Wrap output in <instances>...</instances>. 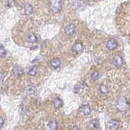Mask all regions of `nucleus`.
Returning <instances> with one entry per match:
<instances>
[{
  "mask_svg": "<svg viewBox=\"0 0 130 130\" xmlns=\"http://www.w3.org/2000/svg\"><path fill=\"white\" fill-rule=\"evenodd\" d=\"M5 78V75L3 73L0 72V81H2Z\"/></svg>",
  "mask_w": 130,
  "mask_h": 130,
  "instance_id": "4be33fe9",
  "label": "nucleus"
},
{
  "mask_svg": "<svg viewBox=\"0 0 130 130\" xmlns=\"http://www.w3.org/2000/svg\"><path fill=\"white\" fill-rule=\"evenodd\" d=\"M119 122L117 120H112L109 122V126L111 130H117L119 127Z\"/></svg>",
  "mask_w": 130,
  "mask_h": 130,
  "instance_id": "0eeeda50",
  "label": "nucleus"
},
{
  "mask_svg": "<svg viewBox=\"0 0 130 130\" xmlns=\"http://www.w3.org/2000/svg\"><path fill=\"white\" fill-rule=\"evenodd\" d=\"M100 91L101 92V93L102 94H107L108 92H109V89L107 87V86L104 85H101L100 87Z\"/></svg>",
  "mask_w": 130,
  "mask_h": 130,
  "instance_id": "dca6fc26",
  "label": "nucleus"
},
{
  "mask_svg": "<svg viewBox=\"0 0 130 130\" xmlns=\"http://www.w3.org/2000/svg\"><path fill=\"white\" fill-rule=\"evenodd\" d=\"M35 92L36 89L34 87H32V86H29V87H27L25 89V93H26L27 94L29 95V96L34 94L35 93Z\"/></svg>",
  "mask_w": 130,
  "mask_h": 130,
  "instance_id": "9d476101",
  "label": "nucleus"
},
{
  "mask_svg": "<svg viewBox=\"0 0 130 130\" xmlns=\"http://www.w3.org/2000/svg\"><path fill=\"white\" fill-rule=\"evenodd\" d=\"M64 31L68 36L73 35L75 32V26L72 24H69L65 27Z\"/></svg>",
  "mask_w": 130,
  "mask_h": 130,
  "instance_id": "39448f33",
  "label": "nucleus"
},
{
  "mask_svg": "<svg viewBox=\"0 0 130 130\" xmlns=\"http://www.w3.org/2000/svg\"><path fill=\"white\" fill-rule=\"evenodd\" d=\"M13 0H9V1H8V5H9V6H12V5H13Z\"/></svg>",
  "mask_w": 130,
  "mask_h": 130,
  "instance_id": "5701e85b",
  "label": "nucleus"
},
{
  "mask_svg": "<svg viewBox=\"0 0 130 130\" xmlns=\"http://www.w3.org/2000/svg\"><path fill=\"white\" fill-rule=\"evenodd\" d=\"M4 125V120L2 117H0V129L2 128Z\"/></svg>",
  "mask_w": 130,
  "mask_h": 130,
  "instance_id": "412c9836",
  "label": "nucleus"
},
{
  "mask_svg": "<svg viewBox=\"0 0 130 130\" xmlns=\"http://www.w3.org/2000/svg\"><path fill=\"white\" fill-rule=\"evenodd\" d=\"M99 74H100L99 72H98V71L94 72L91 75V79L93 80V81H96V80L98 79V77H99Z\"/></svg>",
  "mask_w": 130,
  "mask_h": 130,
  "instance_id": "f3484780",
  "label": "nucleus"
},
{
  "mask_svg": "<svg viewBox=\"0 0 130 130\" xmlns=\"http://www.w3.org/2000/svg\"><path fill=\"white\" fill-rule=\"evenodd\" d=\"M50 10L54 13L59 12L61 10V0H52L50 5Z\"/></svg>",
  "mask_w": 130,
  "mask_h": 130,
  "instance_id": "f03ea898",
  "label": "nucleus"
},
{
  "mask_svg": "<svg viewBox=\"0 0 130 130\" xmlns=\"http://www.w3.org/2000/svg\"><path fill=\"white\" fill-rule=\"evenodd\" d=\"M25 14H26L27 15H30L32 14V6H31V4H27L26 5H25Z\"/></svg>",
  "mask_w": 130,
  "mask_h": 130,
  "instance_id": "ddd939ff",
  "label": "nucleus"
},
{
  "mask_svg": "<svg viewBox=\"0 0 130 130\" xmlns=\"http://www.w3.org/2000/svg\"><path fill=\"white\" fill-rule=\"evenodd\" d=\"M83 114L85 115H89V114L90 113V107L89 105H85L83 107Z\"/></svg>",
  "mask_w": 130,
  "mask_h": 130,
  "instance_id": "4468645a",
  "label": "nucleus"
},
{
  "mask_svg": "<svg viewBox=\"0 0 130 130\" xmlns=\"http://www.w3.org/2000/svg\"><path fill=\"white\" fill-rule=\"evenodd\" d=\"M53 105L56 109H59L62 106V101L60 98H55L53 100Z\"/></svg>",
  "mask_w": 130,
  "mask_h": 130,
  "instance_id": "6e6552de",
  "label": "nucleus"
},
{
  "mask_svg": "<svg viewBox=\"0 0 130 130\" xmlns=\"http://www.w3.org/2000/svg\"><path fill=\"white\" fill-rule=\"evenodd\" d=\"M14 74L16 75H19V76L24 74V70H23L22 68H21V67H18V66L16 67V68L14 70Z\"/></svg>",
  "mask_w": 130,
  "mask_h": 130,
  "instance_id": "2eb2a0df",
  "label": "nucleus"
},
{
  "mask_svg": "<svg viewBox=\"0 0 130 130\" xmlns=\"http://www.w3.org/2000/svg\"><path fill=\"white\" fill-rule=\"evenodd\" d=\"M94 1H96V0H94Z\"/></svg>",
  "mask_w": 130,
  "mask_h": 130,
  "instance_id": "b1692460",
  "label": "nucleus"
},
{
  "mask_svg": "<svg viewBox=\"0 0 130 130\" xmlns=\"http://www.w3.org/2000/svg\"><path fill=\"white\" fill-rule=\"evenodd\" d=\"M112 63L115 67H120L124 64V60L120 55H115L112 59Z\"/></svg>",
  "mask_w": 130,
  "mask_h": 130,
  "instance_id": "7ed1b4c3",
  "label": "nucleus"
},
{
  "mask_svg": "<svg viewBox=\"0 0 130 130\" xmlns=\"http://www.w3.org/2000/svg\"><path fill=\"white\" fill-rule=\"evenodd\" d=\"M73 52H75L76 53H81L83 50V44L80 42H76L74 44L72 47Z\"/></svg>",
  "mask_w": 130,
  "mask_h": 130,
  "instance_id": "423d86ee",
  "label": "nucleus"
},
{
  "mask_svg": "<svg viewBox=\"0 0 130 130\" xmlns=\"http://www.w3.org/2000/svg\"><path fill=\"white\" fill-rule=\"evenodd\" d=\"M58 124L55 120H52L49 124V127L50 130H57V129Z\"/></svg>",
  "mask_w": 130,
  "mask_h": 130,
  "instance_id": "9b49d317",
  "label": "nucleus"
},
{
  "mask_svg": "<svg viewBox=\"0 0 130 130\" xmlns=\"http://www.w3.org/2000/svg\"><path fill=\"white\" fill-rule=\"evenodd\" d=\"M37 68H36L35 67H32L31 68H30V70H29V72L28 74H29L30 75H32V76H34V75H36V74H37Z\"/></svg>",
  "mask_w": 130,
  "mask_h": 130,
  "instance_id": "a211bd4d",
  "label": "nucleus"
},
{
  "mask_svg": "<svg viewBox=\"0 0 130 130\" xmlns=\"http://www.w3.org/2000/svg\"><path fill=\"white\" fill-rule=\"evenodd\" d=\"M91 124H92V127L94 129H97L98 127V126H99V123H98V121L97 120H92Z\"/></svg>",
  "mask_w": 130,
  "mask_h": 130,
  "instance_id": "aec40b11",
  "label": "nucleus"
},
{
  "mask_svg": "<svg viewBox=\"0 0 130 130\" xmlns=\"http://www.w3.org/2000/svg\"><path fill=\"white\" fill-rule=\"evenodd\" d=\"M37 37L34 34H32H32H30L28 36V37H27V42L29 43H35L37 42Z\"/></svg>",
  "mask_w": 130,
  "mask_h": 130,
  "instance_id": "f8f14e48",
  "label": "nucleus"
},
{
  "mask_svg": "<svg viewBox=\"0 0 130 130\" xmlns=\"http://www.w3.org/2000/svg\"><path fill=\"white\" fill-rule=\"evenodd\" d=\"M6 55V51L3 46H0V57H4Z\"/></svg>",
  "mask_w": 130,
  "mask_h": 130,
  "instance_id": "6ab92c4d",
  "label": "nucleus"
},
{
  "mask_svg": "<svg viewBox=\"0 0 130 130\" xmlns=\"http://www.w3.org/2000/svg\"><path fill=\"white\" fill-rule=\"evenodd\" d=\"M117 109L120 112H126L129 108V103L126 98L120 97L117 102Z\"/></svg>",
  "mask_w": 130,
  "mask_h": 130,
  "instance_id": "f257e3e1",
  "label": "nucleus"
},
{
  "mask_svg": "<svg viewBox=\"0 0 130 130\" xmlns=\"http://www.w3.org/2000/svg\"><path fill=\"white\" fill-rule=\"evenodd\" d=\"M50 64L51 66H52L53 68H55V69H56V68H58L60 66H61V62L59 59L55 58V59H53V60L51 61Z\"/></svg>",
  "mask_w": 130,
  "mask_h": 130,
  "instance_id": "1a4fd4ad",
  "label": "nucleus"
},
{
  "mask_svg": "<svg viewBox=\"0 0 130 130\" xmlns=\"http://www.w3.org/2000/svg\"><path fill=\"white\" fill-rule=\"evenodd\" d=\"M106 46L109 50H114L118 47V42L115 39H109L107 42Z\"/></svg>",
  "mask_w": 130,
  "mask_h": 130,
  "instance_id": "20e7f679",
  "label": "nucleus"
}]
</instances>
